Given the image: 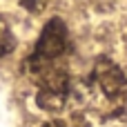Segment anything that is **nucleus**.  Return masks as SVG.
I'll return each mask as SVG.
<instances>
[{
    "instance_id": "obj_1",
    "label": "nucleus",
    "mask_w": 127,
    "mask_h": 127,
    "mask_svg": "<svg viewBox=\"0 0 127 127\" xmlns=\"http://www.w3.org/2000/svg\"><path fill=\"white\" fill-rule=\"evenodd\" d=\"M69 47H71V42H69V29H67L65 20L51 18L42 27L33 51L25 60V71L33 80H40L42 76H47L51 71L67 69L63 60L67 58Z\"/></svg>"
},
{
    "instance_id": "obj_5",
    "label": "nucleus",
    "mask_w": 127,
    "mask_h": 127,
    "mask_svg": "<svg viewBox=\"0 0 127 127\" xmlns=\"http://www.w3.org/2000/svg\"><path fill=\"white\" fill-rule=\"evenodd\" d=\"M49 127H85V125H67V123H54Z\"/></svg>"
},
{
    "instance_id": "obj_2",
    "label": "nucleus",
    "mask_w": 127,
    "mask_h": 127,
    "mask_svg": "<svg viewBox=\"0 0 127 127\" xmlns=\"http://www.w3.org/2000/svg\"><path fill=\"white\" fill-rule=\"evenodd\" d=\"M92 85L109 100H116L125 94L127 87V78L123 74V69L109 60V58H98L94 63V69H92Z\"/></svg>"
},
{
    "instance_id": "obj_3",
    "label": "nucleus",
    "mask_w": 127,
    "mask_h": 127,
    "mask_svg": "<svg viewBox=\"0 0 127 127\" xmlns=\"http://www.w3.org/2000/svg\"><path fill=\"white\" fill-rule=\"evenodd\" d=\"M13 49H16V36H13L9 22L0 16V58L9 56Z\"/></svg>"
},
{
    "instance_id": "obj_4",
    "label": "nucleus",
    "mask_w": 127,
    "mask_h": 127,
    "mask_svg": "<svg viewBox=\"0 0 127 127\" xmlns=\"http://www.w3.org/2000/svg\"><path fill=\"white\" fill-rule=\"evenodd\" d=\"M45 2H47V0H20V4H22L27 11H40V9L45 7Z\"/></svg>"
}]
</instances>
